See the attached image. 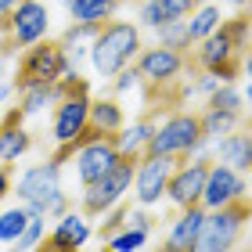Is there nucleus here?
<instances>
[{
	"instance_id": "nucleus-31",
	"label": "nucleus",
	"mask_w": 252,
	"mask_h": 252,
	"mask_svg": "<svg viewBox=\"0 0 252 252\" xmlns=\"http://www.w3.org/2000/svg\"><path fill=\"white\" fill-rule=\"evenodd\" d=\"M209 108H223V112H242V94L231 87V83H223V87H216L213 94H209Z\"/></svg>"
},
{
	"instance_id": "nucleus-44",
	"label": "nucleus",
	"mask_w": 252,
	"mask_h": 252,
	"mask_svg": "<svg viewBox=\"0 0 252 252\" xmlns=\"http://www.w3.org/2000/svg\"><path fill=\"white\" fill-rule=\"evenodd\" d=\"M249 173H252V169H249Z\"/></svg>"
},
{
	"instance_id": "nucleus-20",
	"label": "nucleus",
	"mask_w": 252,
	"mask_h": 252,
	"mask_svg": "<svg viewBox=\"0 0 252 252\" xmlns=\"http://www.w3.org/2000/svg\"><path fill=\"white\" fill-rule=\"evenodd\" d=\"M123 4L126 0H68V15H72V22H97V26H105Z\"/></svg>"
},
{
	"instance_id": "nucleus-2",
	"label": "nucleus",
	"mask_w": 252,
	"mask_h": 252,
	"mask_svg": "<svg viewBox=\"0 0 252 252\" xmlns=\"http://www.w3.org/2000/svg\"><path fill=\"white\" fill-rule=\"evenodd\" d=\"M249 220H252V194L242 191L238 198L216 205L213 213H205V220H202L188 252H234Z\"/></svg>"
},
{
	"instance_id": "nucleus-21",
	"label": "nucleus",
	"mask_w": 252,
	"mask_h": 252,
	"mask_svg": "<svg viewBox=\"0 0 252 252\" xmlns=\"http://www.w3.org/2000/svg\"><path fill=\"white\" fill-rule=\"evenodd\" d=\"M87 123H94L97 130H105V133H119L123 126H126V116H123V105L116 97H97V101H90V116Z\"/></svg>"
},
{
	"instance_id": "nucleus-27",
	"label": "nucleus",
	"mask_w": 252,
	"mask_h": 252,
	"mask_svg": "<svg viewBox=\"0 0 252 252\" xmlns=\"http://www.w3.org/2000/svg\"><path fill=\"white\" fill-rule=\"evenodd\" d=\"M47 101H54V87H29V90H22V101L15 108L29 119V116H36V112H43Z\"/></svg>"
},
{
	"instance_id": "nucleus-25",
	"label": "nucleus",
	"mask_w": 252,
	"mask_h": 252,
	"mask_svg": "<svg viewBox=\"0 0 252 252\" xmlns=\"http://www.w3.org/2000/svg\"><path fill=\"white\" fill-rule=\"evenodd\" d=\"M29 216H32V213L26 209V205H18V209H7V213H0V242L15 245V242H18V234L26 231Z\"/></svg>"
},
{
	"instance_id": "nucleus-11",
	"label": "nucleus",
	"mask_w": 252,
	"mask_h": 252,
	"mask_svg": "<svg viewBox=\"0 0 252 252\" xmlns=\"http://www.w3.org/2000/svg\"><path fill=\"white\" fill-rule=\"evenodd\" d=\"M191 155H141L137 162V202L141 205H155L166 194L169 173Z\"/></svg>"
},
{
	"instance_id": "nucleus-7",
	"label": "nucleus",
	"mask_w": 252,
	"mask_h": 252,
	"mask_svg": "<svg viewBox=\"0 0 252 252\" xmlns=\"http://www.w3.org/2000/svg\"><path fill=\"white\" fill-rule=\"evenodd\" d=\"M137 162H141V155H137V152H123L119 162L112 166L105 177H97L94 184H83V202H79V213H83V216H101L105 209H112V205L126 194V188L133 184Z\"/></svg>"
},
{
	"instance_id": "nucleus-22",
	"label": "nucleus",
	"mask_w": 252,
	"mask_h": 252,
	"mask_svg": "<svg viewBox=\"0 0 252 252\" xmlns=\"http://www.w3.org/2000/svg\"><path fill=\"white\" fill-rule=\"evenodd\" d=\"M198 116H202L205 137H227V133H234L238 126H242V112H223V108H209L205 105Z\"/></svg>"
},
{
	"instance_id": "nucleus-23",
	"label": "nucleus",
	"mask_w": 252,
	"mask_h": 252,
	"mask_svg": "<svg viewBox=\"0 0 252 252\" xmlns=\"http://www.w3.org/2000/svg\"><path fill=\"white\" fill-rule=\"evenodd\" d=\"M220 26V7L216 4H202L198 11L191 15V22H188V32H191V40L198 43V40H205L209 32Z\"/></svg>"
},
{
	"instance_id": "nucleus-18",
	"label": "nucleus",
	"mask_w": 252,
	"mask_h": 252,
	"mask_svg": "<svg viewBox=\"0 0 252 252\" xmlns=\"http://www.w3.org/2000/svg\"><path fill=\"white\" fill-rule=\"evenodd\" d=\"M220 162L231 166L234 173H249L252 169V133L249 130L220 137Z\"/></svg>"
},
{
	"instance_id": "nucleus-33",
	"label": "nucleus",
	"mask_w": 252,
	"mask_h": 252,
	"mask_svg": "<svg viewBox=\"0 0 252 252\" xmlns=\"http://www.w3.org/2000/svg\"><path fill=\"white\" fill-rule=\"evenodd\" d=\"M11 180H15V162H0V202L11 194Z\"/></svg>"
},
{
	"instance_id": "nucleus-15",
	"label": "nucleus",
	"mask_w": 252,
	"mask_h": 252,
	"mask_svg": "<svg viewBox=\"0 0 252 252\" xmlns=\"http://www.w3.org/2000/svg\"><path fill=\"white\" fill-rule=\"evenodd\" d=\"M22 123H26V116L18 108H11L4 116V123H0V162H18L32 148V137L26 133Z\"/></svg>"
},
{
	"instance_id": "nucleus-41",
	"label": "nucleus",
	"mask_w": 252,
	"mask_h": 252,
	"mask_svg": "<svg viewBox=\"0 0 252 252\" xmlns=\"http://www.w3.org/2000/svg\"><path fill=\"white\" fill-rule=\"evenodd\" d=\"M231 4H238V7H245V4H252V0H231Z\"/></svg>"
},
{
	"instance_id": "nucleus-10",
	"label": "nucleus",
	"mask_w": 252,
	"mask_h": 252,
	"mask_svg": "<svg viewBox=\"0 0 252 252\" xmlns=\"http://www.w3.org/2000/svg\"><path fill=\"white\" fill-rule=\"evenodd\" d=\"M209 166L213 158L209 155H198V158H184L173 173H169V184H166V194L169 202L188 209V205H198L202 202V191H205V177H209Z\"/></svg>"
},
{
	"instance_id": "nucleus-16",
	"label": "nucleus",
	"mask_w": 252,
	"mask_h": 252,
	"mask_svg": "<svg viewBox=\"0 0 252 252\" xmlns=\"http://www.w3.org/2000/svg\"><path fill=\"white\" fill-rule=\"evenodd\" d=\"M205 0H148L141 7V22L152 29H162L169 22H184L188 15H194Z\"/></svg>"
},
{
	"instance_id": "nucleus-42",
	"label": "nucleus",
	"mask_w": 252,
	"mask_h": 252,
	"mask_svg": "<svg viewBox=\"0 0 252 252\" xmlns=\"http://www.w3.org/2000/svg\"><path fill=\"white\" fill-rule=\"evenodd\" d=\"M245 130H249V133H252V116H249V119H245Z\"/></svg>"
},
{
	"instance_id": "nucleus-30",
	"label": "nucleus",
	"mask_w": 252,
	"mask_h": 252,
	"mask_svg": "<svg viewBox=\"0 0 252 252\" xmlns=\"http://www.w3.org/2000/svg\"><path fill=\"white\" fill-rule=\"evenodd\" d=\"M40 238H43V216L32 213L29 223H26V231L18 234V242H15V249H11V252H29V249H36Z\"/></svg>"
},
{
	"instance_id": "nucleus-24",
	"label": "nucleus",
	"mask_w": 252,
	"mask_h": 252,
	"mask_svg": "<svg viewBox=\"0 0 252 252\" xmlns=\"http://www.w3.org/2000/svg\"><path fill=\"white\" fill-rule=\"evenodd\" d=\"M155 119H137L133 126H130V130H126V126H123V144H119V152H137V155H141V148L148 144V137H152L155 133Z\"/></svg>"
},
{
	"instance_id": "nucleus-1",
	"label": "nucleus",
	"mask_w": 252,
	"mask_h": 252,
	"mask_svg": "<svg viewBox=\"0 0 252 252\" xmlns=\"http://www.w3.org/2000/svg\"><path fill=\"white\" fill-rule=\"evenodd\" d=\"M249 36H252V7L238 11V15L227 18V22H220L205 40H198V47L191 51V58L202 72H209L216 83H234V79L245 72L242 62H245Z\"/></svg>"
},
{
	"instance_id": "nucleus-32",
	"label": "nucleus",
	"mask_w": 252,
	"mask_h": 252,
	"mask_svg": "<svg viewBox=\"0 0 252 252\" xmlns=\"http://www.w3.org/2000/svg\"><path fill=\"white\" fill-rule=\"evenodd\" d=\"M133 83H137V68L126 65V68H119V72H116V83H112V87H116V94H123V90H130Z\"/></svg>"
},
{
	"instance_id": "nucleus-19",
	"label": "nucleus",
	"mask_w": 252,
	"mask_h": 252,
	"mask_svg": "<svg viewBox=\"0 0 252 252\" xmlns=\"http://www.w3.org/2000/svg\"><path fill=\"white\" fill-rule=\"evenodd\" d=\"M87 238H90V227H87V216L83 213H65V216H58V227L51 231V242L58 245V249H68V252H79Z\"/></svg>"
},
{
	"instance_id": "nucleus-8",
	"label": "nucleus",
	"mask_w": 252,
	"mask_h": 252,
	"mask_svg": "<svg viewBox=\"0 0 252 252\" xmlns=\"http://www.w3.org/2000/svg\"><path fill=\"white\" fill-rule=\"evenodd\" d=\"M137 83H141L144 90H155V87H169L177 83V79H184L191 72H202L198 65H194L191 51L180 54V51H169V47H152V51H141L137 54Z\"/></svg>"
},
{
	"instance_id": "nucleus-39",
	"label": "nucleus",
	"mask_w": 252,
	"mask_h": 252,
	"mask_svg": "<svg viewBox=\"0 0 252 252\" xmlns=\"http://www.w3.org/2000/svg\"><path fill=\"white\" fill-rule=\"evenodd\" d=\"M101 252H116V249H112L108 242H101Z\"/></svg>"
},
{
	"instance_id": "nucleus-36",
	"label": "nucleus",
	"mask_w": 252,
	"mask_h": 252,
	"mask_svg": "<svg viewBox=\"0 0 252 252\" xmlns=\"http://www.w3.org/2000/svg\"><path fill=\"white\" fill-rule=\"evenodd\" d=\"M15 4H18V0H0V18L11 15V11H15Z\"/></svg>"
},
{
	"instance_id": "nucleus-4",
	"label": "nucleus",
	"mask_w": 252,
	"mask_h": 252,
	"mask_svg": "<svg viewBox=\"0 0 252 252\" xmlns=\"http://www.w3.org/2000/svg\"><path fill=\"white\" fill-rule=\"evenodd\" d=\"M62 166L58 162H40L18 177V198L29 213L36 216H65L68 198L62 191Z\"/></svg>"
},
{
	"instance_id": "nucleus-38",
	"label": "nucleus",
	"mask_w": 252,
	"mask_h": 252,
	"mask_svg": "<svg viewBox=\"0 0 252 252\" xmlns=\"http://www.w3.org/2000/svg\"><path fill=\"white\" fill-rule=\"evenodd\" d=\"M245 101H249V105H252V79H249V90H245Z\"/></svg>"
},
{
	"instance_id": "nucleus-14",
	"label": "nucleus",
	"mask_w": 252,
	"mask_h": 252,
	"mask_svg": "<svg viewBox=\"0 0 252 252\" xmlns=\"http://www.w3.org/2000/svg\"><path fill=\"white\" fill-rule=\"evenodd\" d=\"M242 191H249L245 180H242V173H234V169L223 166V162H213V166H209V177H205L202 205H205V209H216V205L238 198Z\"/></svg>"
},
{
	"instance_id": "nucleus-28",
	"label": "nucleus",
	"mask_w": 252,
	"mask_h": 252,
	"mask_svg": "<svg viewBox=\"0 0 252 252\" xmlns=\"http://www.w3.org/2000/svg\"><path fill=\"white\" fill-rule=\"evenodd\" d=\"M144 242H148V231H141V227H123L116 238H108V245L116 252H137Z\"/></svg>"
},
{
	"instance_id": "nucleus-35",
	"label": "nucleus",
	"mask_w": 252,
	"mask_h": 252,
	"mask_svg": "<svg viewBox=\"0 0 252 252\" xmlns=\"http://www.w3.org/2000/svg\"><path fill=\"white\" fill-rule=\"evenodd\" d=\"M242 68H245V72H249V79H252V43L245 47V62H242Z\"/></svg>"
},
{
	"instance_id": "nucleus-5",
	"label": "nucleus",
	"mask_w": 252,
	"mask_h": 252,
	"mask_svg": "<svg viewBox=\"0 0 252 252\" xmlns=\"http://www.w3.org/2000/svg\"><path fill=\"white\" fill-rule=\"evenodd\" d=\"M68 65L72 62H68V51H65L62 40H36V43H29L26 54L18 58L15 90L22 94V90H29V87H54Z\"/></svg>"
},
{
	"instance_id": "nucleus-13",
	"label": "nucleus",
	"mask_w": 252,
	"mask_h": 252,
	"mask_svg": "<svg viewBox=\"0 0 252 252\" xmlns=\"http://www.w3.org/2000/svg\"><path fill=\"white\" fill-rule=\"evenodd\" d=\"M119 144L116 141H94V144H87L83 152H76V173L83 184H94L97 177H105L112 166L119 162Z\"/></svg>"
},
{
	"instance_id": "nucleus-17",
	"label": "nucleus",
	"mask_w": 252,
	"mask_h": 252,
	"mask_svg": "<svg viewBox=\"0 0 252 252\" xmlns=\"http://www.w3.org/2000/svg\"><path fill=\"white\" fill-rule=\"evenodd\" d=\"M205 220V205H188L184 213L173 220V227H169V238H166V245L173 249V252H188L191 242H194V234H198V227Z\"/></svg>"
},
{
	"instance_id": "nucleus-12",
	"label": "nucleus",
	"mask_w": 252,
	"mask_h": 252,
	"mask_svg": "<svg viewBox=\"0 0 252 252\" xmlns=\"http://www.w3.org/2000/svg\"><path fill=\"white\" fill-rule=\"evenodd\" d=\"M54 119H51V137L54 144H65L87 126V116H90V90H72L54 101Z\"/></svg>"
},
{
	"instance_id": "nucleus-40",
	"label": "nucleus",
	"mask_w": 252,
	"mask_h": 252,
	"mask_svg": "<svg viewBox=\"0 0 252 252\" xmlns=\"http://www.w3.org/2000/svg\"><path fill=\"white\" fill-rule=\"evenodd\" d=\"M155 252H173V249H169V245H166V242H162V245H158V249H155Z\"/></svg>"
},
{
	"instance_id": "nucleus-9",
	"label": "nucleus",
	"mask_w": 252,
	"mask_h": 252,
	"mask_svg": "<svg viewBox=\"0 0 252 252\" xmlns=\"http://www.w3.org/2000/svg\"><path fill=\"white\" fill-rule=\"evenodd\" d=\"M47 7L40 4V0H18L15 11L7 15V36L0 40L7 51H15V47H29V43H36L47 36Z\"/></svg>"
},
{
	"instance_id": "nucleus-26",
	"label": "nucleus",
	"mask_w": 252,
	"mask_h": 252,
	"mask_svg": "<svg viewBox=\"0 0 252 252\" xmlns=\"http://www.w3.org/2000/svg\"><path fill=\"white\" fill-rule=\"evenodd\" d=\"M158 43L162 47H169V51H180V54H188L191 51V32H188V18L184 22H169V26H162L158 29Z\"/></svg>"
},
{
	"instance_id": "nucleus-45",
	"label": "nucleus",
	"mask_w": 252,
	"mask_h": 252,
	"mask_svg": "<svg viewBox=\"0 0 252 252\" xmlns=\"http://www.w3.org/2000/svg\"><path fill=\"white\" fill-rule=\"evenodd\" d=\"M65 4H68V0H65Z\"/></svg>"
},
{
	"instance_id": "nucleus-43",
	"label": "nucleus",
	"mask_w": 252,
	"mask_h": 252,
	"mask_svg": "<svg viewBox=\"0 0 252 252\" xmlns=\"http://www.w3.org/2000/svg\"><path fill=\"white\" fill-rule=\"evenodd\" d=\"M245 252H252V245H249V249H245Z\"/></svg>"
},
{
	"instance_id": "nucleus-37",
	"label": "nucleus",
	"mask_w": 252,
	"mask_h": 252,
	"mask_svg": "<svg viewBox=\"0 0 252 252\" xmlns=\"http://www.w3.org/2000/svg\"><path fill=\"white\" fill-rule=\"evenodd\" d=\"M7 94H11V87H4V83H0V101H4Z\"/></svg>"
},
{
	"instance_id": "nucleus-34",
	"label": "nucleus",
	"mask_w": 252,
	"mask_h": 252,
	"mask_svg": "<svg viewBox=\"0 0 252 252\" xmlns=\"http://www.w3.org/2000/svg\"><path fill=\"white\" fill-rule=\"evenodd\" d=\"M36 252H68V249H58L51 242V238H40V245H36Z\"/></svg>"
},
{
	"instance_id": "nucleus-3",
	"label": "nucleus",
	"mask_w": 252,
	"mask_h": 252,
	"mask_svg": "<svg viewBox=\"0 0 252 252\" xmlns=\"http://www.w3.org/2000/svg\"><path fill=\"white\" fill-rule=\"evenodd\" d=\"M137 54H141V32L133 22H105L94 36L90 62L101 76H116L119 68L137 62Z\"/></svg>"
},
{
	"instance_id": "nucleus-29",
	"label": "nucleus",
	"mask_w": 252,
	"mask_h": 252,
	"mask_svg": "<svg viewBox=\"0 0 252 252\" xmlns=\"http://www.w3.org/2000/svg\"><path fill=\"white\" fill-rule=\"evenodd\" d=\"M126 216H130V205H126V202H116V209L108 213V220L97 227V238H101V242H108V238H116V234L123 231V227H126Z\"/></svg>"
},
{
	"instance_id": "nucleus-6",
	"label": "nucleus",
	"mask_w": 252,
	"mask_h": 252,
	"mask_svg": "<svg viewBox=\"0 0 252 252\" xmlns=\"http://www.w3.org/2000/svg\"><path fill=\"white\" fill-rule=\"evenodd\" d=\"M205 141H209V137L202 130V116L180 108L173 116H166L162 126H155V133L148 137L141 155H194Z\"/></svg>"
}]
</instances>
